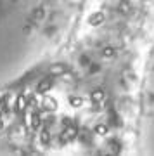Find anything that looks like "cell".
<instances>
[{
	"mask_svg": "<svg viewBox=\"0 0 154 156\" xmlns=\"http://www.w3.org/2000/svg\"><path fill=\"white\" fill-rule=\"evenodd\" d=\"M135 149L142 154H154V36L144 59L139 80L133 127Z\"/></svg>",
	"mask_w": 154,
	"mask_h": 156,
	"instance_id": "1",
	"label": "cell"
}]
</instances>
